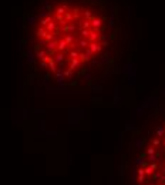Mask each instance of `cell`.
<instances>
[{
    "instance_id": "6da1fadb",
    "label": "cell",
    "mask_w": 165,
    "mask_h": 185,
    "mask_svg": "<svg viewBox=\"0 0 165 185\" xmlns=\"http://www.w3.org/2000/svg\"><path fill=\"white\" fill-rule=\"evenodd\" d=\"M17 49L27 100L82 97L108 105L134 70L131 7L125 0H27Z\"/></svg>"
},
{
    "instance_id": "7a4b0ae2",
    "label": "cell",
    "mask_w": 165,
    "mask_h": 185,
    "mask_svg": "<svg viewBox=\"0 0 165 185\" xmlns=\"http://www.w3.org/2000/svg\"><path fill=\"white\" fill-rule=\"evenodd\" d=\"M120 185H165V87L134 110L120 134Z\"/></svg>"
}]
</instances>
